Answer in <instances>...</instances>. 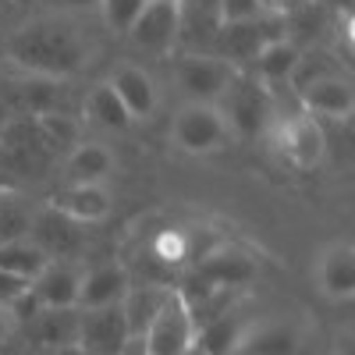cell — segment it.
Wrapping results in <instances>:
<instances>
[{
    "mask_svg": "<svg viewBox=\"0 0 355 355\" xmlns=\"http://www.w3.org/2000/svg\"><path fill=\"white\" fill-rule=\"evenodd\" d=\"M15 64L33 71L36 78H64L82 68L85 46L68 21H36L25 25L8 43Z\"/></svg>",
    "mask_w": 355,
    "mask_h": 355,
    "instance_id": "obj_1",
    "label": "cell"
},
{
    "mask_svg": "<svg viewBox=\"0 0 355 355\" xmlns=\"http://www.w3.org/2000/svg\"><path fill=\"white\" fill-rule=\"evenodd\" d=\"M224 110L227 114L224 121H231V128L245 135V139H256L270 128L274 121V103H270V93L263 85H256L252 78H231V85L224 89Z\"/></svg>",
    "mask_w": 355,
    "mask_h": 355,
    "instance_id": "obj_2",
    "label": "cell"
},
{
    "mask_svg": "<svg viewBox=\"0 0 355 355\" xmlns=\"http://www.w3.org/2000/svg\"><path fill=\"white\" fill-rule=\"evenodd\" d=\"M132 345L128 320L121 302L100 306V309H78V341L75 348L82 355H121Z\"/></svg>",
    "mask_w": 355,
    "mask_h": 355,
    "instance_id": "obj_3",
    "label": "cell"
},
{
    "mask_svg": "<svg viewBox=\"0 0 355 355\" xmlns=\"http://www.w3.org/2000/svg\"><path fill=\"white\" fill-rule=\"evenodd\" d=\"M146 355H185L196 345V323L185 309V302L178 299V291L167 295V302L160 306V313L153 316V323L146 327V334L139 338Z\"/></svg>",
    "mask_w": 355,
    "mask_h": 355,
    "instance_id": "obj_4",
    "label": "cell"
},
{
    "mask_svg": "<svg viewBox=\"0 0 355 355\" xmlns=\"http://www.w3.org/2000/svg\"><path fill=\"white\" fill-rule=\"evenodd\" d=\"M284 40L281 36V18L274 15H259L252 21H234V25H220V33L210 46L214 57H220V61H256L263 46H270Z\"/></svg>",
    "mask_w": 355,
    "mask_h": 355,
    "instance_id": "obj_5",
    "label": "cell"
},
{
    "mask_svg": "<svg viewBox=\"0 0 355 355\" xmlns=\"http://www.w3.org/2000/svg\"><path fill=\"white\" fill-rule=\"evenodd\" d=\"M174 142L189 153H210L227 142V121L214 103H189L174 117Z\"/></svg>",
    "mask_w": 355,
    "mask_h": 355,
    "instance_id": "obj_6",
    "label": "cell"
},
{
    "mask_svg": "<svg viewBox=\"0 0 355 355\" xmlns=\"http://www.w3.org/2000/svg\"><path fill=\"white\" fill-rule=\"evenodd\" d=\"M234 71L214 53H189L178 64V85L192 103H217L224 96V89L231 85Z\"/></svg>",
    "mask_w": 355,
    "mask_h": 355,
    "instance_id": "obj_7",
    "label": "cell"
},
{
    "mask_svg": "<svg viewBox=\"0 0 355 355\" xmlns=\"http://www.w3.org/2000/svg\"><path fill=\"white\" fill-rule=\"evenodd\" d=\"M220 25V0H178V43L189 53H210Z\"/></svg>",
    "mask_w": 355,
    "mask_h": 355,
    "instance_id": "obj_8",
    "label": "cell"
},
{
    "mask_svg": "<svg viewBox=\"0 0 355 355\" xmlns=\"http://www.w3.org/2000/svg\"><path fill=\"white\" fill-rule=\"evenodd\" d=\"M28 234H33L28 242H33L46 259L50 256H75L85 245V224L64 217L61 210H53V206L28 224Z\"/></svg>",
    "mask_w": 355,
    "mask_h": 355,
    "instance_id": "obj_9",
    "label": "cell"
},
{
    "mask_svg": "<svg viewBox=\"0 0 355 355\" xmlns=\"http://www.w3.org/2000/svg\"><path fill=\"white\" fill-rule=\"evenodd\" d=\"M128 36L135 40V46L150 53L171 50L178 43V0H150L128 28Z\"/></svg>",
    "mask_w": 355,
    "mask_h": 355,
    "instance_id": "obj_10",
    "label": "cell"
},
{
    "mask_svg": "<svg viewBox=\"0 0 355 355\" xmlns=\"http://www.w3.org/2000/svg\"><path fill=\"white\" fill-rule=\"evenodd\" d=\"M196 277H202L210 288H220V291H231V288H239V284H249L256 277V263L249 252L242 249H214V252H206L199 263H196Z\"/></svg>",
    "mask_w": 355,
    "mask_h": 355,
    "instance_id": "obj_11",
    "label": "cell"
},
{
    "mask_svg": "<svg viewBox=\"0 0 355 355\" xmlns=\"http://www.w3.org/2000/svg\"><path fill=\"white\" fill-rule=\"evenodd\" d=\"M302 352V338L291 323L270 320V323H256L249 327L239 341L234 355H299Z\"/></svg>",
    "mask_w": 355,
    "mask_h": 355,
    "instance_id": "obj_12",
    "label": "cell"
},
{
    "mask_svg": "<svg viewBox=\"0 0 355 355\" xmlns=\"http://www.w3.org/2000/svg\"><path fill=\"white\" fill-rule=\"evenodd\" d=\"M132 291L128 284V274L121 266H96V270H89L82 277V288H78V306L82 309H100V306H117L125 302V295Z\"/></svg>",
    "mask_w": 355,
    "mask_h": 355,
    "instance_id": "obj_13",
    "label": "cell"
},
{
    "mask_svg": "<svg viewBox=\"0 0 355 355\" xmlns=\"http://www.w3.org/2000/svg\"><path fill=\"white\" fill-rule=\"evenodd\" d=\"M36 291L43 309H78V288L82 277L64 263H46V270L28 284Z\"/></svg>",
    "mask_w": 355,
    "mask_h": 355,
    "instance_id": "obj_14",
    "label": "cell"
},
{
    "mask_svg": "<svg viewBox=\"0 0 355 355\" xmlns=\"http://www.w3.org/2000/svg\"><path fill=\"white\" fill-rule=\"evenodd\" d=\"M299 96L306 103V110L313 114H327V117H348L355 107V93H352V82L345 75H327V78H316L306 89H299Z\"/></svg>",
    "mask_w": 355,
    "mask_h": 355,
    "instance_id": "obj_15",
    "label": "cell"
},
{
    "mask_svg": "<svg viewBox=\"0 0 355 355\" xmlns=\"http://www.w3.org/2000/svg\"><path fill=\"white\" fill-rule=\"evenodd\" d=\"M281 146L291 157V164L313 167L323 157V132H320V125L313 121V117L299 114V117H291V121L281 125Z\"/></svg>",
    "mask_w": 355,
    "mask_h": 355,
    "instance_id": "obj_16",
    "label": "cell"
},
{
    "mask_svg": "<svg viewBox=\"0 0 355 355\" xmlns=\"http://www.w3.org/2000/svg\"><path fill=\"white\" fill-rule=\"evenodd\" d=\"M245 331H249V323L239 313H220L196 331V348L202 355H234Z\"/></svg>",
    "mask_w": 355,
    "mask_h": 355,
    "instance_id": "obj_17",
    "label": "cell"
},
{
    "mask_svg": "<svg viewBox=\"0 0 355 355\" xmlns=\"http://www.w3.org/2000/svg\"><path fill=\"white\" fill-rule=\"evenodd\" d=\"M8 110H21V114H46L57 110V82L53 78H21V82H8L4 96Z\"/></svg>",
    "mask_w": 355,
    "mask_h": 355,
    "instance_id": "obj_18",
    "label": "cell"
},
{
    "mask_svg": "<svg viewBox=\"0 0 355 355\" xmlns=\"http://www.w3.org/2000/svg\"><path fill=\"white\" fill-rule=\"evenodd\" d=\"M36 334V341L50 352L75 348L78 341V309H43L33 323H25Z\"/></svg>",
    "mask_w": 355,
    "mask_h": 355,
    "instance_id": "obj_19",
    "label": "cell"
},
{
    "mask_svg": "<svg viewBox=\"0 0 355 355\" xmlns=\"http://www.w3.org/2000/svg\"><path fill=\"white\" fill-rule=\"evenodd\" d=\"M110 89L117 93V100L125 103L128 117H150L153 107H157V89H153V78L146 75L142 68H121L114 75Z\"/></svg>",
    "mask_w": 355,
    "mask_h": 355,
    "instance_id": "obj_20",
    "label": "cell"
},
{
    "mask_svg": "<svg viewBox=\"0 0 355 355\" xmlns=\"http://www.w3.org/2000/svg\"><path fill=\"white\" fill-rule=\"evenodd\" d=\"M53 210H61L64 217H71V220H78V224H89V220L107 217L110 199H107V192L96 189V185H71V189H64L61 196L53 199Z\"/></svg>",
    "mask_w": 355,
    "mask_h": 355,
    "instance_id": "obj_21",
    "label": "cell"
},
{
    "mask_svg": "<svg viewBox=\"0 0 355 355\" xmlns=\"http://www.w3.org/2000/svg\"><path fill=\"white\" fill-rule=\"evenodd\" d=\"M320 284L331 299H352L355 291V259L348 245H338L320 263Z\"/></svg>",
    "mask_w": 355,
    "mask_h": 355,
    "instance_id": "obj_22",
    "label": "cell"
},
{
    "mask_svg": "<svg viewBox=\"0 0 355 355\" xmlns=\"http://www.w3.org/2000/svg\"><path fill=\"white\" fill-rule=\"evenodd\" d=\"M46 263H50V259H46L33 242H28V239L0 245V274H11V277H18V281L33 284V281L46 270Z\"/></svg>",
    "mask_w": 355,
    "mask_h": 355,
    "instance_id": "obj_23",
    "label": "cell"
},
{
    "mask_svg": "<svg viewBox=\"0 0 355 355\" xmlns=\"http://www.w3.org/2000/svg\"><path fill=\"white\" fill-rule=\"evenodd\" d=\"M167 295H171V288H142V291H128L125 295L121 309H125V320H128L132 341H139L146 334V327H150L153 316L160 313V306L167 302Z\"/></svg>",
    "mask_w": 355,
    "mask_h": 355,
    "instance_id": "obj_24",
    "label": "cell"
},
{
    "mask_svg": "<svg viewBox=\"0 0 355 355\" xmlns=\"http://www.w3.org/2000/svg\"><path fill=\"white\" fill-rule=\"evenodd\" d=\"M33 125H36L43 146L50 150V157L64 153V150H75V142H78V121L75 117H68L61 110H46V114L33 117Z\"/></svg>",
    "mask_w": 355,
    "mask_h": 355,
    "instance_id": "obj_25",
    "label": "cell"
},
{
    "mask_svg": "<svg viewBox=\"0 0 355 355\" xmlns=\"http://www.w3.org/2000/svg\"><path fill=\"white\" fill-rule=\"evenodd\" d=\"M110 167H114V160L103 146H78V150H71V160H68V182L96 185L100 178L110 174Z\"/></svg>",
    "mask_w": 355,
    "mask_h": 355,
    "instance_id": "obj_26",
    "label": "cell"
},
{
    "mask_svg": "<svg viewBox=\"0 0 355 355\" xmlns=\"http://www.w3.org/2000/svg\"><path fill=\"white\" fill-rule=\"evenodd\" d=\"M85 107H89V117H93L96 125H103V128L121 132V128H128V125H132V117H128L125 103L117 100V93L110 89V82H107V85H96L93 93H89Z\"/></svg>",
    "mask_w": 355,
    "mask_h": 355,
    "instance_id": "obj_27",
    "label": "cell"
},
{
    "mask_svg": "<svg viewBox=\"0 0 355 355\" xmlns=\"http://www.w3.org/2000/svg\"><path fill=\"white\" fill-rule=\"evenodd\" d=\"M299 57H302V50L295 46V43L277 40V43H270V46H263V50H259L256 68H259V75H263V78H270V82H284V78H291L295 64H299Z\"/></svg>",
    "mask_w": 355,
    "mask_h": 355,
    "instance_id": "obj_28",
    "label": "cell"
},
{
    "mask_svg": "<svg viewBox=\"0 0 355 355\" xmlns=\"http://www.w3.org/2000/svg\"><path fill=\"white\" fill-rule=\"evenodd\" d=\"M100 4H103V15H107L110 28H117V33H128L150 0H100Z\"/></svg>",
    "mask_w": 355,
    "mask_h": 355,
    "instance_id": "obj_29",
    "label": "cell"
},
{
    "mask_svg": "<svg viewBox=\"0 0 355 355\" xmlns=\"http://www.w3.org/2000/svg\"><path fill=\"white\" fill-rule=\"evenodd\" d=\"M28 214H21L18 206H11V202H4L0 206V245L4 242H21L25 234H28Z\"/></svg>",
    "mask_w": 355,
    "mask_h": 355,
    "instance_id": "obj_30",
    "label": "cell"
},
{
    "mask_svg": "<svg viewBox=\"0 0 355 355\" xmlns=\"http://www.w3.org/2000/svg\"><path fill=\"white\" fill-rule=\"evenodd\" d=\"M259 15H266L259 0H220V18H224V25L252 21V18H259Z\"/></svg>",
    "mask_w": 355,
    "mask_h": 355,
    "instance_id": "obj_31",
    "label": "cell"
},
{
    "mask_svg": "<svg viewBox=\"0 0 355 355\" xmlns=\"http://www.w3.org/2000/svg\"><path fill=\"white\" fill-rule=\"evenodd\" d=\"M4 309H8L18 323H33V320L43 313V306H40V299H36V291H33V288H25V291L18 295V299H11Z\"/></svg>",
    "mask_w": 355,
    "mask_h": 355,
    "instance_id": "obj_32",
    "label": "cell"
},
{
    "mask_svg": "<svg viewBox=\"0 0 355 355\" xmlns=\"http://www.w3.org/2000/svg\"><path fill=\"white\" fill-rule=\"evenodd\" d=\"M25 288H28V281H18L11 274H0V306H8L11 299H18Z\"/></svg>",
    "mask_w": 355,
    "mask_h": 355,
    "instance_id": "obj_33",
    "label": "cell"
},
{
    "mask_svg": "<svg viewBox=\"0 0 355 355\" xmlns=\"http://www.w3.org/2000/svg\"><path fill=\"white\" fill-rule=\"evenodd\" d=\"M8 125H11V110H8V103L0 100V135L8 132Z\"/></svg>",
    "mask_w": 355,
    "mask_h": 355,
    "instance_id": "obj_34",
    "label": "cell"
},
{
    "mask_svg": "<svg viewBox=\"0 0 355 355\" xmlns=\"http://www.w3.org/2000/svg\"><path fill=\"white\" fill-rule=\"evenodd\" d=\"M61 4H64V8H96L100 0H61Z\"/></svg>",
    "mask_w": 355,
    "mask_h": 355,
    "instance_id": "obj_35",
    "label": "cell"
},
{
    "mask_svg": "<svg viewBox=\"0 0 355 355\" xmlns=\"http://www.w3.org/2000/svg\"><path fill=\"white\" fill-rule=\"evenodd\" d=\"M121 355H146V348H142V341H132V345H128Z\"/></svg>",
    "mask_w": 355,
    "mask_h": 355,
    "instance_id": "obj_36",
    "label": "cell"
},
{
    "mask_svg": "<svg viewBox=\"0 0 355 355\" xmlns=\"http://www.w3.org/2000/svg\"><path fill=\"white\" fill-rule=\"evenodd\" d=\"M4 331H8V313H4V306H0V338H4Z\"/></svg>",
    "mask_w": 355,
    "mask_h": 355,
    "instance_id": "obj_37",
    "label": "cell"
},
{
    "mask_svg": "<svg viewBox=\"0 0 355 355\" xmlns=\"http://www.w3.org/2000/svg\"><path fill=\"white\" fill-rule=\"evenodd\" d=\"M53 355H82L78 348H61V352H53Z\"/></svg>",
    "mask_w": 355,
    "mask_h": 355,
    "instance_id": "obj_38",
    "label": "cell"
},
{
    "mask_svg": "<svg viewBox=\"0 0 355 355\" xmlns=\"http://www.w3.org/2000/svg\"><path fill=\"white\" fill-rule=\"evenodd\" d=\"M185 355H202V352H199V348H196V345H192V348H189V352H185Z\"/></svg>",
    "mask_w": 355,
    "mask_h": 355,
    "instance_id": "obj_39",
    "label": "cell"
}]
</instances>
